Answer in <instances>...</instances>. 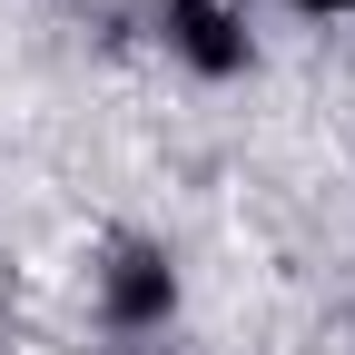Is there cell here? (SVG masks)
<instances>
[{"label":"cell","mask_w":355,"mask_h":355,"mask_svg":"<svg viewBox=\"0 0 355 355\" xmlns=\"http://www.w3.org/2000/svg\"><path fill=\"white\" fill-rule=\"evenodd\" d=\"M306 20H355V0H296Z\"/></svg>","instance_id":"cell-3"},{"label":"cell","mask_w":355,"mask_h":355,"mask_svg":"<svg viewBox=\"0 0 355 355\" xmlns=\"http://www.w3.org/2000/svg\"><path fill=\"white\" fill-rule=\"evenodd\" d=\"M178 257L158 247V237H119L109 257H99V326L119 336V345H148V336H168L178 326Z\"/></svg>","instance_id":"cell-1"},{"label":"cell","mask_w":355,"mask_h":355,"mask_svg":"<svg viewBox=\"0 0 355 355\" xmlns=\"http://www.w3.org/2000/svg\"><path fill=\"white\" fill-rule=\"evenodd\" d=\"M158 30L198 79H247L257 69V10L247 0H158Z\"/></svg>","instance_id":"cell-2"}]
</instances>
